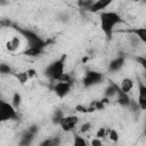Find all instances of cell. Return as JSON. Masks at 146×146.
I'll use <instances>...</instances> for the list:
<instances>
[{
	"label": "cell",
	"mask_w": 146,
	"mask_h": 146,
	"mask_svg": "<svg viewBox=\"0 0 146 146\" xmlns=\"http://www.w3.org/2000/svg\"><path fill=\"white\" fill-rule=\"evenodd\" d=\"M100 29L107 38H112L114 27L122 22L121 16L115 11H102L99 15Z\"/></svg>",
	"instance_id": "obj_1"
},
{
	"label": "cell",
	"mask_w": 146,
	"mask_h": 146,
	"mask_svg": "<svg viewBox=\"0 0 146 146\" xmlns=\"http://www.w3.org/2000/svg\"><path fill=\"white\" fill-rule=\"evenodd\" d=\"M65 60H66V55H62L58 59L51 62L46 68H44V75L51 80V81H58L60 76L64 74V68H65Z\"/></svg>",
	"instance_id": "obj_2"
},
{
	"label": "cell",
	"mask_w": 146,
	"mask_h": 146,
	"mask_svg": "<svg viewBox=\"0 0 146 146\" xmlns=\"http://www.w3.org/2000/svg\"><path fill=\"white\" fill-rule=\"evenodd\" d=\"M17 110L11 105V103L5 102L0 99V123L10 121V120H18Z\"/></svg>",
	"instance_id": "obj_3"
},
{
	"label": "cell",
	"mask_w": 146,
	"mask_h": 146,
	"mask_svg": "<svg viewBox=\"0 0 146 146\" xmlns=\"http://www.w3.org/2000/svg\"><path fill=\"white\" fill-rule=\"evenodd\" d=\"M16 30L23 34L25 36V39L27 40V43H29V47H36V48H42L44 49L46 46H47V42L43 41L36 33L30 31V30H25V29H19V27H16Z\"/></svg>",
	"instance_id": "obj_4"
},
{
	"label": "cell",
	"mask_w": 146,
	"mask_h": 146,
	"mask_svg": "<svg viewBox=\"0 0 146 146\" xmlns=\"http://www.w3.org/2000/svg\"><path fill=\"white\" fill-rule=\"evenodd\" d=\"M104 79V75L103 73L98 72V71H94V70H90V71H87L82 78V84L84 88H90V87H94L98 83H100Z\"/></svg>",
	"instance_id": "obj_5"
},
{
	"label": "cell",
	"mask_w": 146,
	"mask_h": 146,
	"mask_svg": "<svg viewBox=\"0 0 146 146\" xmlns=\"http://www.w3.org/2000/svg\"><path fill=\"white\" fill-rule=\"evenodd\" d=\"M72 86H73V81H56V83L52 87V91L57 95V97L64 98L71 91Z\"/></svg>",
	"instance_id": "obj_6"
},
{
	"label": "cell",
	"mask_w": 146,
	"mask_h": 146,
	"mask_svg": "<svg viewBox=\"0 0 146 146\" xmlns=\"http://www.w3.org/2000/svg\"><path fill=\"white\" fill-rule=\"evenodd\" d=\"M78 123H79V117L76 115H64L59 122V125L63 131L70 132L76 127Z\"/></svg>",
	"instance_id": "obj_7"
},
{
	"label": "cell",
	"mask_w": 146,
	"mask_h": 146,
	"mask_svg": "<svg viewBox=\"0 0 146 146\" xmlns=\"http://www.w3.org/2000/svg\"><path fill=\"white\" fill-rule=\"evenodd\" d=\"M138 107L140 110H146V86L138 81Z\"/></svg>",
	"instance_id": "obj_8"
},
{
	"label": "cell",
	"mask_w": 146,
	"mask_h": 146,
	"mask_svg": "<svg viewBox=\"0 0 146 146\" xmlns=\"http://www.w3.org/2000/svg\"><path fill=\"white\" fill-rule=\"evenodd\" d=\"M111 3H112V0H96L89 7L88 11H90V13H99V11L104 10L106 7H108Z\"/></svg>",
	"instance_id": "obj_9"
},
{
	"label": "cell",
	"mask_w": 146,
	"mask_h": 146,
	"mask_svg": "<svg viewBox=\"0 0 146 146\" xmlns=\"http://www.w3.org/2000/svg\"><path fill=\"white\" fill-rule=\"evenodd\" d=\"M124 62H125L124 56H117V57H115L114 59H112L110 62V64H108V71L110 72H117V71H120L123 67Z\"/></svg>",
	"instance_id": "obj_10"
},
{
	"label": "cell",
	"mask_w": 146,
	"mask_h": 146,
	"mask_svg": "<svg viewBox=\"0 0 146 146\" xmlns=\"http://www.w3.org/2000/svg\"><path fill=\"white\" fill-rule=\"evenodd\" d=\"M115 96H116V102H117L119 105H121L122 107H129L130 102H131V98H130L129 94L123 92V91L120 89V87H119V89H117Z\"/></svg>",
	"instance_id": "obj_11"
},
{
	"label": "cell",
	"mask_w": 146,
	"mask_h": 146,
	"mask_svg": "<svg viewBox=\"0 0 146 146\" xmlns=\"http://www.w3.org/2000/svg\"><path fill=\"white\" fill-rule=\"evenodd\" d=\"M21 47V38L15 35L6 42V49L9 52H16Z\"/></svg>",
	"instance_id": "obj_12"
},
{
	"label": "cell",
	"mask_w": 146,
	"mask_h": 146,
	"mask_svg": "<svg viewBox=\"0 0 146 146\" xmlns=\"http://www.w3.org/2000/svg\"><path fill=\"white\" fill-rule=\"evenodd\" d=\"M34 133H32V132H30L27 129L23 132V135L21 136V138H19V141H18V146H30L31 145V143L33 141V139H34Z\"/></svg>",
	"instance_id": "obj_13"
},
{
	"label": "cell",
	"mask_w": 146,
	"mask_h": 146,
	"mask_svg": "<svg viewBox=\"0 0 146 146\" xmlns=\"http://www.w3.org/2000/svg\"><path fill=\"white\" fill-rule=\"evenodd\" d=\"M60 143H62L60 137L56 136V137H50V138L43 139V140L39 144V146H59Z\"/></svg>",
	"instance_id": "obj_14"
},
{
	"label": "cell",
	"mask_w": 146,
	"mask_h": 146,
	"mask_svg": "<svg viewBox=\"0 0 146 146\" xmlns=\"http://www.w3.org/2000/svg\"><path fill=\"white\" fill-rule=\"evenodd\" d=\"M110 103V99L108 98H106V97H104L103 99H100V100H94L91 104H90V106L94 108V111H103L105 107H106V105Z\"/></svg>",
	"instance_id": "obj_15"
},
{
	"label": "cell",
	"mask_w": 146,
	"mask_h": 146,
	"mask_svg": "<svg viewBox=\"0 0 146 146\" xmlns=\"http://www.w3.org/2000/svg\"><path fill=\"white\" fill-rule=\"evenodd\" d=\"M44 51V49L42 48H36V47H29L26 50L23 51V54L27 57H38L40 55H42Z\"/></svg>",
	"instance_id": "obj_16"
},
{
	"label": "cell",
	"mask_w": 146,
	"mask_h": 146,
	"mask_svg": "<svg viewBox=\"0 0 146 146\" xmlns=\"http://www.w3.org/2000/svg\"><path fill=\"white\" fill-rule=\"evenodd\" d=\"M133 88V80L130 79V78H124L122 81H121V86H120V89L125 92V94H129V91H131Z\"/></svg>",
	"instance_id": "obj_17"
},
{
	"label": "cell",
	"mask_w": 146,
	"mask_h": 146,
	"mask_svg": "<svg viewBox=\"0 0 146 146\" xmlns=\"http://www.w3.org/2000/svg\"><path fill=\"white\" fill-rule=\"evenodd\" d=\"M117 89H119V86H117L115 82L110 81L108 87L105 89V97H106V98H108V99H110V98H112L113 96H115V95H116Z\"/></svg>",
	"instance_id": "obj_18"
},
{
	"label": "cell",
	"mask_w": 146,
	"mask_h": 146,
	"mask_svg": "<svg viewBox=\"0 0 146 146\" xmlns=\"http://www.w3.org/2000/svg\"><path fill=\"white\" fill-rule=\"evenodd\" d=\"M132 33L137 35L138 39L141 40V42H146V29L145 27H137L132 30Z\"/></svg>",
	"instance_id": "obj_19"
},
{
	"label": "cell",
	"mask_w": 146,
	"mask_h": 146,
	"mask_svg": "<svg viewBox=\"0 0 146 146\" xmlns=\"http://www.w3.org/2000/svg\"><path fill=\"white\" fill-rule=\"evenodd\" d=\"M14 74V76L18 80V82L21 83V84H25L30 79H29V76H27V74H26V71H24V72H18V73H13Z\"/></svg>",
	"instance_id": "obj_20"
},
{
	"label": "cell",
	"mask_w": 146,
	"mask_h": 146,
	"mask_svg": "<svg viewBox=\"0 0 146 146\" xmlns=\"http://www.w3.org/2000/svg\"><path fill=\"white\" fill-rule=\"evenodd\" d=\"M73 146H88L86 139L80 136L79 133H75L73 137Z\"/></svg>",
	"instance_id": "obj_21"
},
{
	"label": "cell",
	"mask_w": 146,
	"mask_h": 146,
	"mask_svg": "<svg viewBox=\"0 0 146 146\" xmlns=\"http://www.w3.org/2000/svg\"><path fill=\"white\" fill-rule=\"evenodd\" d=\"M22 104V96L19 92H15L13 95V99H11V105L17 110Z\"/></svg>",
	"instance_id": "obj_22"
},
{
	"label": "cell",
	"mask_w": 146,
	"mask_h": 146,
	"mask_svg": "<svg viewBox=\"0 0 146 146\" xmlns=\"http://www.w3.org/2000/svg\"><path fill=\"white\" fill-rule=\"evenodd\" d=\"M107 137L114 143L119 141V132L115 129H107Z\"/></svg>",
	"instance_id": "obj_23"
},
{
	"label": "cell",
	"mask_w": 146,
	"mask_h": 146,
	"mask_svg": "<svg viewBox=\"0 0 146 146\" xmlns=\"http://www.w3.org/2000/svg\"><path fill=\"white\" fill-rule=\"evenodd\" d=\"M63 116H64V114H63V112H62L60 110L55 111V113H54V115H52V122H54L55 124H59V122H60V120L63 119Z\"/></svg>",
	"instance_id": "obj_24"
},
{
	"label": "cell",
	"mask_w": 146,
	"mask_h": 146,
	"mask_svg": "<svg viewBox=\"0 0 146 146\" xmlns=\"http://www.w3.org/2000/svg\"><path fill=\"white\" fill-rule=\"evenodd\" d=\"M13 71H11V67L6 64V63H0V74H10Z\"/></svg>",
	"instance_id": "obj_25"
},
{
	"label": "cell",
	"mask_w": 146,
	"mask_h": 146,
	"mask_svg": "<svg viewBox=\"0 0 146 146\" xmlns=\"http://www.w3.org/2000/svg\"><path fill=\"white\" fill-rule=\"evenodd\" d=\"M106 137H107V129H106L105 127L99 128V129L97 130V132H96V138L103 139V138H106Z\"/></svg>",
	"instance_id": "obj_26"
},
{
	"label": "cell",
	"mask_w": 146,
	"mask_h": 146,
	"mask_svg": "<svg viewBox=\"0 0 146 146\" xmlns=\"http://www.w3.org/2000/svg\"><path fill=\"white\" fill-rule=\"evenodd\" d=\"M92 2H94L92 0H82V1H79L78 5H79L80 7H82L83 9H87V10H88L89 7L92 5Z\"/></svg>",
	"instance_id": "obj_27"
},
{
	"label": "cell",
	"mask_w": 146,
	"mask_h": 146,
	"mask_svg": "<svg viewBox=\"0 0 146 146\" xmlns=\"http://www.w3.org/2000/svg\"><path fill=\"white\" fill-rule=\"evenodd\" d=\"M90 129H91V123H90V122H84V123H82L81 127H80V132L84 133V132H88Z\"/></svg>",
	"instance_id": "obj_28"
},
{
	"label": "cell",
	"mask_w": 146,
	"mask_h": 146,
	"mask_svg": "<svg viewBox=\"0 0 146 146\" xmlns=\"http://www.w3.org/2000/svg\"><path fill=\"white\" fill-rule=\"evenodd\" d=\"M27 130H29L30 132H32V133L36 135V133H38V131H39V125H38V124H31V125L27 128Z\"/></svg>",
	"instance_id": "obj_29"
},
{
	"label": "cell",
	"mask_w": 146,
	"mask_h": 146,
	"mask_svg": "<svg viewBox=\"0 0 146 146\" xmlns=\"http://www.w3.org/2000/svg\"><path fill=\"white\" fill-rule=\"evenodd\" d=\"M26 74H27L29 79H32L36 75V71L34 68H29V70H26Z\"/></svg>",
	"instance_id": "obj_30"
},
{
	"label": "cell",
	"mask_w": 146,
	"mask_h": 146,
	"mask_svg": "<svg viewBox=\"0 0 146 146\" xmlns=\"http://www.w3.org/2000/svg\"><path fill=\"white\" fill-rule=\"evenodd\" d=\"M91 146H103V143H102V139H98V138H94L91 140Z\"/></svg>",
	"instance_id": "obj_31"
},
{
	"label": "cell",
	"mask_w": 146,
	"mask_h": 146,
	"mask_svg": "<svg viewBox=\"0 0 146 146\" xmlns=\"http://www.w3.org/2000/svg\"><path fill=\"white\" fill-rule=\"evenodd\" d=\"M75 108H76V111H78V112H80V113H88V107H86V106L78 105Z\"/></svg>",
	"instance_id": "obj_32"
},
{
	"label": "cell",
	"mask_w": 146,
	"mask_h": 146,
	"mask_svg": "<svg viewBox=\"0 0 146 146\" xmlns=\"http://www.w3.org/2000/svg\"><path fill=\"white\" fill-rule=\"evenodd\" d=\"M137 60L140 62V64H141L143 67H146V59H145V58H143V57H137Z\"/></svg>",
	"instance_id": "obj_33"
}]
</instances>
